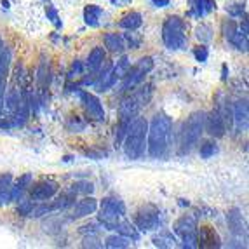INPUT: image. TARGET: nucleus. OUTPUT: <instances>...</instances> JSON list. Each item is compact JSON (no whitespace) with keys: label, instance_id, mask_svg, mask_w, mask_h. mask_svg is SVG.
I'll list each match as a JSON object with an SVG mask.
<instances>
[{"label":"nucleus","instance_id":"8","mask_svg":"<svg viewBox=\"0 0 249 249\" xmlns=\"http://www.w3.org/2000/svg\"><path fill=\"white\" fill-rule=\"evenodd\" d=\"M30 190V199L34 202H47L54 199V196L59 190V183L54 179H40L38 183H32Z\"/></svg>","mask_w":249,"mask_h":249},{"label":"nucleus","instance_id":"21","mask_svg":"<svg viewBox=\"0 0 249 249\" xmlns=\"http://www.w3.org/2000/svg\"><path fill=\"white\" fill-rule=\"evenodd\" d=\"M103 16V9L96 4H89L84 7V21L86 25L91 28H98L100 26V18Z\"/></svg>","mask_w":249,"mask_h":249},{"label":"nucleus","instance_id":"15","mask_svg":"<svg viewBox=\"0 0 249 249\" xmlns=\"http://www.w3.org/2000/svg\"><path fill=\"white\" fill-rule=\"evenodd\" d=\"M103 44H105V47H107V51H110V53H113V54H122L125 51L124 38H122L121 34H115V32L105 34Z\"/></svg>","mask_w":249,"mask_h":249},{"label":"nucleus","instance_id":"35","mask_svg":"<svg viewBox=\"0 0 249 249\" xmlns=\"http://www.w3.org/2000/svg\"><path fill=\"white\" fill-rule=\"evenodd\" d=\"M18 202V208H16V213L19 216H30V213H32V209H34V200L32 199H23V197H21L19 200H16Z\"/></svg>","mask_w":249,"mask_h":249},{"label":"nucleus","instance_id":"39","mask_svg":"<svg viewBox=\"0 0 249 249\" xmlns=\"http://www.w3.org/2000/svg\"><path fill=\"white\" fill-rule=\"evenodd\" d=\"M194 58H196V61L199 63H206L209 58V49L206 44H200V46H197L196 49H194Z\"/></svg>","mask_w":249,"mask_h":249},{"label":"nucleus","instance_id":"36","mask_svg":"<svg viewBox=\"0 0 249 249\" xmlns=\"http://www.w3.org/2000/svg\"><path fill=\"white\" fill-rule=\"evenodd\" d=\"M86 125H88V122L84 121L82 117L71 115L70 121H68V129H70V131H73V133H80V131H84V129H86Z\"/></svg>","mask_w":249,"mask_h":249},{"label":"nucleus","instance_id":"4","mask_svg":"<svg viewBox=\"0 0 249 249\" xmlns=\"http://www.w3.org/2000/svg\"><path fill=\"white\" fill-rule=\"evenodd\" d=\"M204 112H194L181 127V154H190L204 134Z\"/></svg>","mask_w":249,"mask_h":249},{"label":"nucleus","instance_id":"32","mask_svg":"<svg viewBox=\"0 0 249 249\" xmlns=\"http://www.w3.org/2000/svg\"><path fill=\"white\" fill-rule=\"evenodd\" d=\"M129 67H131V59H129L127 56H122V58L112 67V70H113V73L117 75V79L121 80L122 77L125 75V71L129 70Z\"/></svg>","mask_w":249,"mask_h":249},{"label":"nucleus","instance_id":"19","mask_svg":"<svg viewBox=\"0 0 249 249\" xmlns=\"http://www.w3.org/2000/svg\"><path fill=\"white\" fill-rule=\"evenodd\" d=\"M173 230H175V233H178V235H183V233H188V232H196L197 218H194L192 214H183L179 220L175 221Z\"/></svg>","mask_w":249,"mask_h":249},{"label":"nucleus","instance_id":"25","mask_svg":"<svg viewBox=\"0 0 249 249\" xmlns=\"http://www.w3.org/2000/svg\"><path fill=\"white\" fill-rule=\"evenodd\" d=\"M122 218H124V216L115 214V213H110V211H107V209H101V208H100V213H98V221H100L101 227H103L105 230H113L115 229V225L119 223Z\"/></svg>","mask_w":249,"mask_h":249},{"label":"nucleus","instance_id":"30","mask_svg":"<svg viewBox=\"0 0 249 249\" xmlns=\"http://www.w3.org/2000/svg\"><path fill=\"white\" fill-rule=\"evenodd\" d=\"M70 190L73 192L75 196H92V192H94V185L91 181H77L73 183L70 187Z\"/></svg>","mask_w":249,"mask_h":249},{"label":"nucleus","instance_id":"5","mask_svg":"<svg viewBox=\"0 0 249 249\" xmlns=\"http://www.w3.org/2000/svg\"><path fill=\"white\" fill-rule=\"evenodd\" d=\"M152 68H154V59L150 58V56L138 59L136 65H131L129 70L125 71V75L121 79V91L129 92L133 91L134 88H138L145 80L146 75L152 71Z\"/></svg>","mask_w":249,"mask_h":249},{"label":"nucleus","instance_id":"7","mask_svg":"<svg viewBox=\"0 0 249 249\" xmlns=\"http://www.w3.org/2000/svg\"><path fill=\"white\" fill-rule=\"evenodd\" d=\"M75 94H77L79 101L82 103L84 112H86L89 121H94V122L105 121V108L98 96L92 94V92H89V91H82V89H79Z\"/></svg>","mask_w":249,"mask_h":249},{"label":"nucleus","instance_id":"9","mask_svg":"<svg viewBox=\"0 0 249 249\" xmlns=\"http://www.w3.org/2000/svg\"><path fill=\"white\" fill-rule=\"evenodd\" d=\"M204 131L211 138H223L227 134V122L220 110H213V112L204 115Z\"/></svg>","mask_w":249,"mask_h":249},{"label":"nucleus","instance_id":"33","mask_svg":"<svg viewBox=\"0 0 249 249\" xmlns=\"http://www.w3.org/2000/svg\"><path fill=\"white\" fill-rule=\"evenodd\" d=\"M237 30H239V25H237L232 18H229V19H223V23H221V34H223L225 40L229 42Z\"/></svg>","mask_w":249,"mask_h":249},{"label":"nucleus","instance_id":"10","mask_svg":"<svg viewBox=\"0 0 249 249\" xmlns=\"http://www.w3.org/2000/svg\"><path fill=\"white\" fill-rule=\"evenodd\" d=\"M98 211V200L92 196H84V199L77 200L71 206V220H80V218H88Z\"/></svg>","mask_w":249,"mask_h":249},{"label":"nucleus","instance_id":"20","mask_svg":"<svg viewBox=\"0 0 249 249\" xmlns=\"http://www.w3.org/2000/svg\"><path fill=\"white\" fill-rule=\"evenodd\" d=\"M227 223H229V229L233 235L242 237V232H244V221H242V214L237 208L230 209L229 214H227Z\"/></svg>","mask_w":249,"mask_h":249},{"label":"nucleus","instance_id":"1","mask_svg":"<svg viewBox=\"0 0 249 249\" xmlns=\"http://www.w3.org/2000/svg\"><path fill=\"white\" fill-rule=\"evenodd\" d=\"M173 133V119L167 113L159 112L152 117L146 131V154L152 159H162L169 146Z\"/></svg>","mask_w":249,"mask_h":249},{"label":"nucleus","instance_id":"38","mask_svg":"<svg viewBox=\"0 0 249 249\" xmlns=\"http://www.w3.org/2000/svg\"><path fill=\"white\" fill-rule=\"evenodd\" d=\"M181 237V242H183V248H188V249H196L197 248V230L196 232H188V233H183Z\"/></svg>","mask_w":249,"mask_h":249},{"label":"nucleus","instance_id":"44","mask_svg":"<svg viewBox=\"0 0 249 249\" xmlns=\"http://www.w3.org/2000/svg\"><path fill=\"white\" fill-rule=\"evenodd\" d=\"M227 70H229V68H227V65H223V75H221V79H223V80H227V73H229Z\"/></svg>","mask_w":249,"mask_h":249},{"label":"nucleus","instance_id":"28","mask_svg":"<svg viewBox=\"0 0 249 249\" xmlns=\"http://www.w3.org/2000/svg\"><path fill=\"white\" fill-rule=\"evenodd\" d=\"M103 246L107 249H125L131 246V241H129L127 237L121 235V233H112V235H108L105 239Z\"/></svg>","mask_w":249,"mask_h":249},{"label":"nucleus","instance_id":"24","mask_svg":"<svg viewBox=\"0 0 249 249\" xmlns=\"http://www.w3.org/2000/svg\"><path fill=\"white\" fill-rule=\"evenodd\" d=\"M37 86L40 91H46L49 88L51 84V67H49V61H46V58H42L40 65H38V70H37Z\"/></svg>","mask_w":249,"mask_h":249},{"label":"nucleus","instance_id":"31","mask_svg":"<svg viewBox=\"0 0 249 249\" xmlns=\"http://www.w3.org/2000/svg\"><path fill=\"white\" fill-rule=\"evenodd\" d=\"M214 32H213V28L209 25H200V26H197V30H196V37L199 38V42L200 44H209V42L214 38Z\"/></svg>","mask_w":249,"mask_h":249},{"label":"nucleus","instance_id":"16","mask_svg":"<svg viewBox=\"0 0 249 249\" xmlns=\"http://www.w3.org/2000/svg\"><path fill=\"white\" fill-rule=\"evenodd\" d=\"M13 202V175L4 173L0 175V206Z\"/></svg>","mask_w":249,"mask_h":249},{"label":"nucleus","instance_id":"22","mask_svg":"<svg viewBox=\"0 0 249 249\" xmlns=\"http://www.w3.org/2000/svg\"><path fill=\"white\" fill-rule=\"evenodd\" d=\"M113 232L121 233V235H124V237H127L129 241H140V230L134 227V223L124 220V218H122V220L115 225Z\"/></svg>","mask_w":249,"mask_h":249},{"label":"nucleus","instance_id":"12","mask_svg":"<svg viewBox=\"0 0 249 249\" xmlns=\"http://www.w3.org/2000/svg\"><path fill=\"white\" fill-rule=\"evenodd\" d=\"M249 110H248V100H239L232 107V122L235 125L237 133H244L248 131L249 122Z\"/></svg>","mask_w":249,"mask_h":249},{"label":"nucleus","instance_id":"14","mask_svg":"<svg viewBox=\"0 0 249 249\" xmlns=\"http://www.w3.org/2000/svg\"><path fill=\"white\" fill-rule=\"evenodd\" d=\"M190 13L188 16H194L197 19L208 16L216 11V0H190Z\"/></svg>","mask_w":249,"mask_h":249},{"label":"nucleus","instance_id":"3","mask_svg":"<svg viewBox=\"0 0 249 249\" xmlns=\"http://www.w3.org/2000/svg\"><path fill=\"white\" fill-rule=\"evenodd\" d=\"M162 42L169 51H181L188 44V23L181 16H167L162 25Z\"/></svg>","mask_w":249,"mask_h":249},{"label":"nucleus","instance_id":"42","mask_svg":"<svg viewBox=\"0 0 249 249\" xmlns=\"http://www.w3.org/2000/svg\"><path fill=\"white\" fill-rule=\"evenodd\" d=\"M150 4L154 5V7H159V9H162V7H167V5L171 4V0H148Z\"/></svg>","mask_w":249,"mask_h":249},{"label":"nucleus","instance_id":"18","mask_svg":"<svg viewBox=\"0 0 249 249\" xmlns=\"http://www.w3.org/2000/svg\"><path fill=\"white\" fill-rule=\"evenodd\" d=\"M32 183H34V175L32 173H25L23 176L18 178L16 183H13V202L19 200L21 197L25 196V192L32 187Z\"/></svg>","mask_w":249,"mask_h":249},{"label":"nucleus","instance_id":"23","mask_svg":"<svg viewBox=\"0 0 249 249\" xmlns=\"http://www.w3.org/2000/svg\"><path fill=\"white\" fill-rule=\"evenodd\" d=\"M143 25V16L138 11H129L119 21V26L124 30H138Z\"/></svg>","mask_w":249,"mask_h":249},{"label":"nucleus","instance_id":"43","mask_svg":"<svg viewBox=\"0 0 249 249\" xmlns=\"http://www.w3.org/2000/svg\"><path fill=\"white\" fill-rule=\"evenodd\" d=\"M125 2H129V0H112L113 5H122V4H125Z\"/></svg>","mask_w":249,"mask_h":249},{"label":"nucleus","instance_id":"27","mask_svg":"<svg viewBox=\"0 0 249 249\" xmlns=\"http://www.w3.org/2000/svg\"><path fill=\"white\" fill-rule=\"evenodd\" d=\"M152 242L157 248H173V246H176V237L169 230H160L157 235L152 237Z\"/></svg>","mask_w":249,"mask_h":249},{"label":"nucleus","instance_id":"40","mask_svg":"<svg viewBox=\"0 0 249 249\" xmlns=\"http://www.w3.org/2000/svg\"><path fill=\"white\" fill-rule=\"evenodd\" d=\"M84 248H103V244H100V239L96 237V233H89L82 239Z\"/></svg>","mask_w":249,"mask_h":249},{"label":"nucleus","instance_id":"34","mask_svg":"<svg viewBox=\"0 0 249 249\" xmlns=\"http://www.w3.org/2000/svg\"><path fill=\"white\" fill-rule=\"evenodd\" d=\"M199 154L202 159L214 157V155L218 154V145H216V142H204L199 148Z\"/></svg>","mask_w":249,"mask_h":249},{"label":"nucleus","instance_id":"2","mask_svg":"<svg viewBox=\"0 0 249 249\" xmlns=\"http://www.w3.org/2000/svg\"><path fill=\"white\" fill-rule=\"evenodd\" d=\"M146 131H148V121L145 117H134L121 145L129 160H140L146 154Z\"/></svg>","mask_w":249,"mask_h":249},{"label":"nucleus","instance_id":"45","mask_svg":"<svg viewBox=\"0 0 249 249\" xmlns=\"http://www.w3.org/2000/svg\"><path fill=\"white\" fill-rule=\"evenodd\" d=\"M4 47V40H2V37H0V49Z\"/></svg>","mask_w":249,"mask_h":249},{"label":"nucleus","instance_id":"41","mask_svg":"<svg viewBox=\"0 0 249 249\" xmlns=\"http://www.w3.org/2000/svg\"><path fill=\"white\" fill-rule=\"evenodd\" d=\"M82 73H84V63L82 61H73L70 71H68V77L73 79V77H79V75H82Z\"/></svg>","mask_w":249,"mask_h":249},{"label":"nucleus","instance_id":"29","mask_svg":"<svg viewBox=\"0 0 249 249\" xmlns=\"http://www.w3.org/2000/svg\"><path fill=\"white\" fill-rule=\"evenodd\" d=\"M127 34L122 35V38H124V44H125V49H140V46H142V35L136 34V30H125Z\"/></svg>","mask_w":249,"mask_h":249},{"label":"nucleus","instance_id":"26","mask_svg":"<svg viewBox=\"0 0 249 249\" xmlns=\"http://www.w3.org/2000/svg\"><path fill=\"white\" fill-rule=\"evenodd\" d=\"M134 117H129V115H121L119 122L115 125V146H121L122 142H124L125 134H127L129 127H131V122H133Z\"/></svg>","mask_w":249,"mask_h":249},{"label":"nucleus","instance_id":"37","mask_svg":"<svg viewBox=\"0 0 249 249\" xmlns=\"http://www.w3.org/2000/svg\"><path fill=\"white\" fill-rule=\"evenodd\" d=\"M46 16H47V19L53 23V25H56L58 28H61L63 26V23H61V19H59V14H58V9L54 7V5H46Z\"/></svg>","mask_w":249,"mask_h":249},{"label":"nucleus","instance_id":"13","mask_svg":"<svg viewBox=\"0 0 249 249\" xmlns=\"http://www.w3.org/2000/svg\"><path fill=\"white\" fill-rule=\"evenodd\" d=\"M107 61V49L105 47H94V49L89 53L88 59H86V65L84 68L89 71V73H96V71L100 70L103 67V63Z\"/></svg>","mask_w":249,"mask_h":249},{"label":"nucleus","instance_id":"11","mask_svg":"<svg viewBox=\"0 0 249 249\" xmlns=\"http://www.w3.org/2000/svg\"><path fill=\"white\" fill-rule=\"evenodd\" d=\"M197 248L204 249H213V248H221V239L213 227L204 225L200 229H197Z\"/></svg>","mask_w":249,"mask_h":249},{"label":"nucleus","instance_id":"17","mask_svg":"<svg viewBox=\"0 0 249 249\" xmlns=\"http://www.w3.org/2000/svg\"><path fill=\"white\" fill-rule=\"evenodd\" d=\"M100 208L107 209V211H110V213H115V214H121V216H125V213H127L124 200H122L121 197H117V196L103 197V200H101V204H100Z\"/></svg>","mask_w":249,"mask_h":249},{"label":"nucleus","instance_id":"6","mask_svg":"<svg viewBox=\"0 0 249 249\" xmlns=\"http://www.w3.org/2000/svg\"><path fill=\"white\" fill-rule=\"evenodd\" d=\"M162 225V213L154 204H145L134 214V227L142 232H152Z\"/></svg>","mask_w":249,"mask_h":249}]
</instances>
